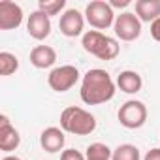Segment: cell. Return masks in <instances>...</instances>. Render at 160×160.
Instances as JSON below:
<instances>
[{
	"mask_svg": "<svg viewBox=\"0 0 160 160\" xmlns=\"http://www.w3.org/2000/svg\"><path fill=\"white\" fill-rule=\"evenodd\" d=\"M60 160H87V156L75 149H66V151H62Z\"/></svg>",
	"mask_w": 160,
	"mask_h": 160,
	"instance_id": "obj_20",
	"label": "cell"
},
{
	"mask_svg": "<svg viewBox=\"0 0 160 160\" xmlns=\"http://www.w3.org/2000/svg\"><path fill=\"white\" fill-rule=\"evenodd\" d=\"M81 45L87 53L94 55L100 60H113L121 53L119 42L111 36H106L100 30H87L81 38Z\"/></svg>",
	"mask_w": 160,
	"mask_h": 160,
	"instance_id": "obj_3",
	"label": "cell"
},
{
	"mask_svg": "<svg viewBox=\"0 0 160 160\" xmlns=\"http://www.w3.org/2000/svg\"><path fill=\"white\" fill-rule=\"evenodd\" d=\"M143 160H160V147L151 149V151L143 156Z\"/></svg>",
	"mask_w": 160,
	"mask_h": 160,
	"instance_id": "obj_22",
	"label": "cell"
},
{
	"mask_svg": "<svg viewBox=\"0 0 160 160\" xmlns=\"http://www.w3.org/2000/svg\"><path fill=\"white\" fill-rule=\"evenodd\" d=\"M79 81V70L72 64L53 68L47 75V85L55 92H66Z\"/></svg>",
	"mask_w": 160,
	"mask_h": 160,
	"instance_id": "obj_6",
	"label": "cell"
},
{
	"mask_svg": "<svg viewBox=\"0 0 160 160\" xmlns=\"http://www.w3.org/2000/svg\"><path fill=\"white\" fill-rule=\"evenodd\" d=\"M115 89H117V83H113L111 75L106 70L92 68L81 79L79 96L87 106H100V104L109 102L115 96Z\"/></svg>",
	"mask_w": 160,
	"mask_h": 160,
	"instance_id": "obj_1",
	"label": "cell"
},
{
	"mask_svg": "<svg viewBox=\"0 0 160 160\" xmlns=\"http://www.w3.org/2000/svg\"><path fill=\"white\" fill-rule=\"evenodd\" d=\"M60 128L73 136H89L96 130V119L83 108L70 106L60 113Z\"/></svg>",
	"mask_w": 160,
	"mask_h": 160,
	"instance_id": "obj_2",
	"label": "cell"
},
{
	"mask_svg": "<svg viewBox=\"0 0 160 160\" xmlns=\"http://www.w3.org/2000/svg\"><path fill=\"white\" fill-rule=\"evenodd\" d=\"M136 15L141 23L160 19V0H136Z\"/></svg>",
	"mask_w": 160,
	"mask_h": 160,
	"instance_id": "obj_14",
	"label": "cell"
},
{
	"mask_svg": "<svg viewBox=\"0 0 160 160\" xmlns=\"http://www.w3.org/2000/svg\"><path fill=\"white\" fill-rule=\"evenodd\" d=\"M151 36L154 42L160 43V19H156L154 23H151Z\"/></svg>",
	"mask_w": 160,
	"mask_h": 160,
	"instance_id": "obj_21",
	"label": "cell"
},
{
	"mask_svg": "<svg viewBox=\"0 0 160 160\" xmlns=\"http://www.w3.org/2000/svg\"><path fill=\"white\" fill-rule=\"evenodd\" d=\"M115 10L109 6V2H104V0H92L85 8V21L96 30H108L115 25Z\"/></svg>",
	"mask_w": 160,
	"mask_h": 160,
	"instance_id": "obj_4",
	"label": "cell"
},
{
	"mask_svg": "<svg viewBox=\"0 0 160 160\" xmlns=\"http://www.w3.org/2000/svg\"><path fill=\"white\" fill-rule=\"evenodd\" d=\"M21 136L19 132L10 124V119L6 115H0V149L4 152H12L19 147Z\"/></svg>",
	"mask_w": 160,
	"mask_h": 160,
	"instance_id": "obj_11",
	"label": "cell"
},
{
	"mask_svg": "<svg viewBox=\"0 0 160 160\" xmlns=\"http://www.w3.org/2000/svg\"><path fill=\"white\" fill-rule=\"evenodd\" d=\"M27 32H28L30 38L38 40V42L45 40L51 34V17L45 15L40 10L32 12L28 15V19H27Z\"/></svg>",
	"mask_w": 160,
	"mask_h": 160,
	"instance_id": "obj_10",
	"label": "cell"
},
{
	"mask_svg": "<svg viewBox=\"0 0 160 160\" xmlns=\"http://www.w3.org/2000/svg\"><path fill=\"white\" fill-rule=\"evenodd\" d=\"M66 8V0H40L38 2V10L43 12L45 15H58L62 10Z\"/></svg>",
	"mask_w": 160,
	"mask_h": 160,
	"instance_id": "obj_19",
	"label": "cell"
},
{
	"mask_svg": "<svg viewBox=\"0 0 160 160\" xmlns=\"http://www.w3.org/2000/svg\"><path fill=\"white\" fill-rule=\"evenodd\" d=\"M132 2L130 0H109V6L115 10V8H128Z\"/></svg>",
	"mask_w": 160,
	"mask_h": 160,
	"instance_id": "obj_23",
	"label": "cell"
},
{
	"mask_svg": "<svg viewBox=\"0 0 160 160\" xmlns=\"http://www.w3.org/2000/svg\"><path fill=\"white\" fill-rule=\"evenodd\" d=\"M64 143H66V138H64V130L62 128L49 126V128H45L40 134V145L47 152H58V151H62Z\"/></svg>",
	"mask_w": 160,
	"mask_h": 160,
	"instance_id": "obj_12",
	"label": "cell"
},
{
	"mask_svg": "<svg viewBox=\"0 0 160 160\" xmlns=\"http://www.w3.org/2000/svg\"><path fill=\"white\" fill-rule=\"evenodd\" d=\"M23 8L12 0L0 2V30H13L23 23Z\"/></svg>",
	"mask_w": 160,
	"mask_h": 160,
	"instance_id": "obj_8",
	"label": "cell"
},
{
	"mask_svg": "<svg viewBox=\"0 0 160 160\" xmlns=\"http://www.w3.org/2000/svg\"><path fill=\"white\" fill-rule=\"evenodd\" d=\"M111 160H141V152L132 143H122L117 149H113Z\"/></svg>",
	"mask_w": 160,
	"mask_h": 160,
	"instance_id": "obj_16",
	"label": "cell"
},
{
	"mask_svg": "<svg viewBox=\"0 0 160 160\" xmlns=\"http://www.w3.org/2000/svg\"><path fill=\"white\" fill-rule=\"evenodd\" d=\"M19 70V58L10 53V51H2L0 53V73L2 75H12Z\"/></svg>",
	"mask_w": 160,
	"mask_h": 160,
	"instance_id": "obj_18",
	"label": "cell"
},
{
	"mask_svg": "<svg viewBox=\"0 0 160 160\" xmlns=\"http://www.w3.org/2000/svg\"><path fill=\"white\" fill-rule=\"evenodd\" d=\"M2 160H21L19 156H13V154H8V156H4Z\"/></svg>",
	"mask_w": 160,
	"mask_h": 160,
	"instance_id": "obj_24",
	"label": "cell"
},
{
	"mask_svg": "<svg viewBox=\"0 0 160 160\" xmlns=\"http://www.w3.org/2000/svg\"><path fill=\"white\" fill-rule=\"evenodd\" d=\"M87 160H111L113 151L106 143H91L85 152Z\"/></svg>",
	"mask_w": 160,
	"mask_h": 160,
	"instance_id": "obj_17",
	"label": "cell"
},
{
	"mask_svg": "<svg viewBox=\"0 0 160 160\" xmlns=\"http://www.w3.org/2000/svg\"><path fill=\"white\" fill-rule=\"evenodd\" d=\"M117 117L119 122L128 130L141 128L147 122V106L141 100H128L119 108Z\"/></svg>",
	"mask_w": 160,
	"mask_h": 160,
	"instance_id": "obj_5",
	"label": "cell"
},
{
	"mask_svg": "<svg viewBox=\"0 0 160 160\" xmlns=\"http://www.w3.org/2000/svg\"><path fill=\"white\" fill-rule=\"evenodd\" d=\"M113 30H115V36L121 38L122 42H134L141 36V21L138 19L136 13L124 12V13L117 15Z\"/></svg>",
	"mask_w": 160,
	"mask_h": 160,
	"instance_id": "obj_7",
	"label": "cell"
},
{
	"mask_svg": "<svg viewBox=\"0 0 160 160\" xmlns=\"http://www.w3.org/2000/svg\"><path fill=\"white\" fill-rule=\"evenodd\" d=\"M57 62V51L51 45H36L30 51V64L38 70L51 68Z\"/></svg>",
	"mask_w": 160,
	"mask_h": 160,
	"instance_id": "obj_13",
	"label": "cell"
},
{
	"mask_svg": "<svg viewBox=\"0 0 160 160\" xmlns=\"http://www.w3.org/2000/svg\"><path fill=\"white\" fill-rule=\"evenodd\" d=\"M58 28H60V32H62L64 36H68V38L81 36V34H83V28H85V15H83L81 12L70 8V10H66V12L60 15Z\"/></svg>",
	"mask_w": 160,
	"mask_h": 160,
	"instance_id": "obj_9",
	"label": "cell"
},
{
	"mask_svg": "<svg viewBox=\"0 0 160 160\" xmlns=\"http://www.w3.org/2000/svg\"><path fill=\"white\" fill-rule=\"evenodd\" d=\"M117 87H119L122 92H126V94H136V92H139L141 87H143V79H141V75H139L138 72H134V70H124V72H121L119 77H117Z\"/></svg>",
	"mask_w": 160,
	"mask_h": 160,
	"instance_id": "obj_15",
	"label": "cell"
}]
</instances>
